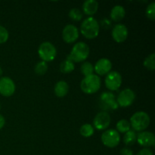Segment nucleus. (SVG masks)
<instances>
[{
	"instance_id": "nucleus-8",
	"label": "nucleus",
	"mask_w": 155,
	"mask_h": 155,
	"mask_svg": "<svg viewBox=\"0 0 155 155\" xmlns=\"http://www.w3.org/2000/svg\"><path fill=\"white\" fill-rule=\"evenodd\" d=\"M135 99H136V94L134 91L129 88L121 91L116 98L118 106L123 107H129L133 104Z\"/></svg>"
},
{
	"instance_id": "nucleus-16",
	"label": "nucleus",
	"mask_w": 155,
	"mask_h": 155,
	"mask_svg": "<svg viewBox=\"0 0 155 155\" xmlns=\"http://www.w3.org/2000/svg\"><path fill=\"white\" fill-rule=\"evenodd\" d=\"M98 9V2L96 0H86L83 4V10L86 15H95Z\"/></svg>"
},
{
	"instance_id": "nucleus-13",
	"label": "nucleus",
	"mask_w": 155,
	"mask_h": 155,
	"mask_svg": "<svg viewBox=\"0 0 155 155\" xmlns=\"http://www.w3.org/2000/svg\"><path fill=\"white\" fill-rule=\"evenodd\" d=\"M112 37L117 42H124L128 37V29L124 24H117L112 29Z\"/></svg>"
},
{
	"instance_id": "nucleus-34",
	"label": "nucleus",
	"mask_w": 155,
	"mask_h": 155,
	"mask_svg": "<svg viewBox=\"0 0 155 155\" xmlns=\"http://www.w3.org/2000/svg\"><path fill=\"white\" fill-rule=\"evenodd\" d=\"M0 110H1V104H0Z\"/></svg>"
},
{
	"instance_id": "nucleus-25",
	"label": "nucleus",
	"mask_w": 155,
	"mask_h": 155,
	"mask_svg": "<svg viewBox=\"0 0 155 155\" xmlns=\"http://www.w3.org/2000/svg\"><path fill=\"white\" fill-rule=\"evenodd\" d=\"M144 66L150 71H154L155 69V54L152 53L148 55L144 61Z\"/></svg>"
},
{
	"instance_id": "nucleus-12",
	"label": "nucleus",
	"mask_w": 155,
	"mask_h": 155,
	"mask_svg": "<svg viewBox=\"0 0 155 155\" xmlns=\"http://www.w3.org/2000/svg\"><path fill=\"white\" fill-rule=\"evenodd\" d=\"M79 37V30L76 26L73 24H67L62 31V38L67 43H73L76 42Z\"/></svg>"
},
{
	"instance_id": "nucleus-27",
	"label": "nucleus",
	"mask_w": 155,
	"mask_h": 155,
	"mask_svg": "<svg viewBox=\"0 0 155 155\" xmlns=\"http://www.w3.org/2000/svg\"><path fill=\"white\" fill-rule=\"evenodd\" d=\"M146 15L149 19L154 21L155 19V2H152L148 5L146 8Z\"/></svg>"
},
{
	"instance_id": "nucleus-30",
	"label": "nucleus",
	"mask_w": 155,
	"mask_h": 155,
	"mask_svg": "<svg viewBox=\"0 0 155 155\" xmlns=\"http://www.w3.org/2000/svg\"><path fill=\"white\" fill-rule=\"evenodd\" d=\"M136 155H154V154H153V151L150 148H145L143 149L140 150Z\"/></svg>"
},
{
	"instance_id": "nucleus-26",
	"label": "nucleus",
	"mask_w": 155,
	"mask_h": 155,
	"mask_svg": "<svg viewBox=\"0 0 155 155\" xmlns=\"http://www.w3.org/2000/svg\"><path fill=\"white\" fill-rule=\"evenodd\" d=\"M70 18L74 21H79L83 18V12L79 8H72L69 12Z\"/></svg>"
},
{
	"instance_id": "nucleus-29",
	"label": "nucleus",
	"mask_w": 155,
	"mask_h": 155,
	"mask_svg": "<svg viewBox=\"0 0 155 155\" xmlns=\"http://www.w3.org/2000/svg\"><path fill=\"white\" fill-rule=\"evenodd\" d=\"M100 24H101V26L104 29H109L111 27V21L107 19V18H104L101 20V22H100Z\"/></svg>"
},
{
	"instance_id": "nucleus-7",
	"label": "nucleus",
	"mask_w": 155,
	"mask_h": 155,
	"mask_svg": "<svg viewBox=\"0 0 155 155\" xmlns=\"http://www.w3.org/2000/svg\"><path fill=\"white\" fill-rule=\"evenodd\" d=\"M101 139L102 143L106 147L113 148L119 145L120 142V136L117 130L110 129L102 133Z\"/></svg>"
},
{
	"instance_id": "nucleus-33",
	"label": "nucleus",
	"mask_w": 155,
	"mask_h": 155,
	"mask_svg": "<svg viewBox=\"0 0 155 155\" xmlns=\"http://www.w3.org/2000/svg\"><path fill=\"white\" fill-rule=\"evenodd\" d=\"M2 75V68L0 67V77H1Z\"/></svg>"
},
{
	"instance_id": "nucleus-18",
	"label": "nucleus",
	"mask_w": 155,
	"mask_h": 155,
	"mask_svg": "<svg viewBox=\"0 0 155 155\" xmlns=\"http://www.w3.org/2000/svg\"><path fill=\"white\" fill-rule=\"evenodd\" d=\"M54 91L56 96L59 97V98H63L68 94V91H69V86L67 82L61 80L55 84Z\"/></svg>"
},
{
	"instance_id": "nucleus-14",
	"label": "nucleus",
	"mask_w": 155,
	"mask_h": 155,
	"mask_svg": "<svg viewBox=\"0 0 155 155\" xmlns=\"http://www.w3.org/2000/svg\"><path fill=\"white\" fill-rule=\"evenodd\" d=\"M136 141L138 143L145 148L154 146L155 136L154 133L149 131H142L137 135Z\"/></svg>"
},
{
	"instance_id": "nucleus-9",
	"label": "nucleus",
	"mask_w": 155,
	"mask_h": 155,
	"mask_svg": "<svg viewBox=\"0 0 155 155\" xmlns=\"http://www.w3.org/2000/svg\"><path fill=\"white\" fill-rule=\"evenodd\" d=\"M104 83L109 90L116 91L122 84V77L117 71H110L106 76Z\"/></svg>"
},
{
	"instance_id": "nucleus-24",
	"label": "nucleus",
	"mask_w": 155,
	"mask_h": 155,
	"mask_svg": "<svg viewBox=\"0 0 155 155\" xmlns=\"http://www.w3.org/2000/svg\"><path fill=\"white\" fill-rule=\"evenodd\" d=\"M34 71L35 73L38 75H44L48 71V64H47L46 62L41 61L38 62L36 64V66H35Z\"/></svg>"
},
{
	"instance_id": "nucleus-31",
	"label": "nucleus",
	"mask_w": 155,
	"mask_h": 155,
	"mask_svg": "<svg viewBox=\"0 0 155 155\" xmlns=\"http://www.w3.org/2000/svg\"><path fill=\"white\" fill-rule=\"evenodd\" d=\"M120 155H133V151L130 148H124L121 149Z\"/></svg>"
},
{
	"instance_id": "nucleus-1",
	"label": "nucleus",
	"mask_w": 155,
	"mask_h": 155,
	"mask_svg": "<svg viewBox=\"0 0 155 155\" xmlns=\"http://www.w3.org/2000/svg\"><path fill=\"white\" fill-rule=\"evenodd\" d=\"M100 25L95 18L89 17L86 18L80 26V32L86 39H95L99 33Z\"/></svg>"
},
{
	"instance_id": "nucleus-11",
	"label": "nucleus",
	"mask_w": 155,
	"mask_h": 155,
	"mask_svg": "<svg viewBox=\"0 0 155 155\" xmlns=\"http://www.w3.org/2000/svg\"><path fill=\"white\" fill-rule=\"evenodd\" d=\"M15 92V84L13 80L8 77L0 78V94L5 97L12 96Z\"/></svg>"
},
{
	"instance_id": "nucleus-23",
	"label": "nucleus",
	"mask_w": 155,
	"mask_h": 155,
	"mask_svg": "<svg viewBox=\"0 0 155 155\" xmlns=\"http://www.w3.org/2000/svg\"><path fill=\"white\" fill-rule=\"evenodd\" d=\"M80 134L84 137H90L93 135L94 133V127H92L91 124H83L81 127H80Z\"/></svg>"
},
{
	"instance_id": "nucleus-15",
	"label": "nucleus",
	"mask_w": 155,
	"mask_h": 155,
	"mask_svg": "<svg viewBox=\"0 0 155 155\" xmlns=\"http://www.w3.org/2000/svg\"><path fill=\"white\" fill-rule=\"evenodd\" d=\"M112 68V63L109 59L107 58H101L96 62L94 71L97 73L98 75H105L109 72H110Z\"/></svg>"
},
{
	"instance_id": "nucleus-19",
	"label": "nucleus",
	"mask_w": 155,
	"mask_h": 155,
	"mask_svg": "<svg viewBox=\"0 0 155 155\" xmlns=\"http://www.w3.org/2000/svg\"><path fill=\"white\" fill-rule=\"evenodd\" d=\"M74 68H75V64L74 62L72 61L71 59L67 58L66 60L63 61L60 65V71L63 74H69L74 71Z\"/></svg>"
},
{
	"instance_id": "nucleus-22",
	"label": "nucleus",
	"mask_w": 155,
	"mask_h": 155,
	"mask_svg": "<svg viewBox=\"0 0 155 155\" xmlns=\"http://www.w3.org/2000/svg\"><path fill=\"white\" fill-rule=\"evenodd\" d=\"M81 73L85 76V77H88V76H90L92 74H93L94 73V66L90 63V62L85 61L83 62V64L81 65Z\"/></svg>"
},
{
	"instance_id": "nucleus-10",
	"label": "nucleus",
	"mask_w": 155,
	"mask_h": 155,
	"mask_svg": "<svg viewBox=\"0 0 155 155\" xmlns=\"http://www.w3.org/2000/svg\"><path fill=\"white\" fill-rule=\"evenodd\" d=\"M110 124V116L108 112L101 111L96 114L93 120V125L98 130H106Z\"/></svg>"
},
{
	"instance_id": "nucleus-28",
	"label": "nucleus",
	"mask_w": 155,
	"mask_h": 155,
	"mask_svg": "<svg viewBox=\"0 0 155 155\" xmlns=\"http://www.w3.org/2000/svg\"><path fill=\"white\" fill-rule=\"evenodd\" d=\"M9 33L5 27L0 25V44L5 43L8 39Z\"/></svg>"
},
{
	"instance_id": "nucleus-6",
	"label": "nucleus",
	"mask_w": 155,
	"mask_h": 155,
	"mask_svg": "<svg viewBox=\"0 0 155 155\" xmlns=\"http://www.w3.org/2000/svg\"><path fill=\"white\" fill-rule=\"evenodd\" d=\"M99 106L103 111L107 112L108 110H114L118 108L114 94L110 92H102L99 98Z\"/></svg>"
},
{
	"instance_id": "nucleus-21",
	"label": "nucleus",
	"mask_w": 155,
	"mask_h": 155,
	"mask_svg": "<svg viewBox=\"0 0 155 155\" xmlns=\"http://www.w3.org/2000/svg\"><path fill=\"white\" fill-rule=\"evenodd\" d=\"M116 127L117 130V131L118 133L120 132V133H126L127 132H128L129 130H130L131 126H130V122H129L127 120L123 119L118 121L117 124L116 125Z\"/></svg>"
},
{
	"instance_id": "nucleus-32",
	"label": "nucleus",
	"mask_w": 155,
	"mask_h": 155,
	"mask_svg": "<svg viewBox=\"0 0 155 155\" xmlns=\"http://www.w3.org/2000/svg\"><path fill=\"white\" fill-rule=\"evenodd\" d=\"M5 124V120L4 117L2 115L0 114V130L3 128Z\"/></svg>"
},
{
	"instance_id": "nucleus-3",
	"label": "nucleus",
	"mask_w": 155,
	"mask_h": 155,
	"mask_svg": "<svg viewBox=\"0 0 155 155\" xmlns=\"http://www.w3.org/2000/svg\"><path fill=\"white\" fill-rule=\"evenodd\" d=\"M150 117L146 112L138 111L133 114L130 118V126L134 131L142 132L146 130L150 124Z\"/></svg>"
},
{
	"instance_id": "nucleus-20",
	"label": "nucleus",
	"mask_w": 155,
	"mask_h": 155,
	"mask_svg": "<svg viewBox=\"0 0 155 155\" xmlns=\"http://www.w3.org/2000/svg\"><path fill=\"white\" fill-rule=\"evenodd\" d=\"M136 139H137V134L136 131L132 130L127 132L124 136V142L127 146H131L134 145L136 142Z\"/></svg>"
},
{
	"instance_id": "nucleus-4",
	"label": "nucleus",
	"mask_w": 155,
	"mask_h": 155,
	"mask_svg": "<svg viewBox=\"0 0 155 155\" xmlns=\"http://www.w3.org/2000/svg\"><path fill=\"white\" fill-rule=\"evenodd\" d=\"M82 91L86 94H94L101 88V79L98 75L92 74L85 77L80 83Z\"/></svg>"
},
{
	"instance_id": "nucleus-2",
	"label": "nucleus",
	"mask_w": 155,
	"mask_h": 155,
	"mask_svg": "<svg viewBox=\"0 0 155 155\" xmlns=\"http://www.w3.org/2000/svg\"><path fill=\"white\" fill-rule=\"evenodd\" d=\"M89 55V47L86 43L80 42L76 43L73 46L72 50L68 58L71 59L74 62H82L87 59Z\"/></svg>"
},
{
	"instance_id": "nucleus-17",
	"label": "nucleus",
	"mask_w": 155,
	"mask_h": 155,
	"mask_svg": "<svg viewBox=\"0 0 155 155\" xmlns=\"http://www.w3.org/2000/svg\"><path fill=\"white\" fill-rule=\"evenodd\" d=\"M126 10L124 8V6L120 5H117L110 11V18L114 21H120L123 20V18L125 17Z\"/></svg>"
},
{
	"instance_id": "nucleus-5",
	"label": "nucleus",
	"mask_w": 155,
	"mask_h": 155,
	"mask_svg": "<svg viewBox=\"0 0 155 155\" xmlns=\"http://www.w3.org/2000/svg\"><path fill=\"white\" fill-rule=\"evenodd\" d=\"M38 54L42 61H52L56 57L57 50L55 46L50 42H43L39 47Z\"/></svg>"
}]
</instances>
